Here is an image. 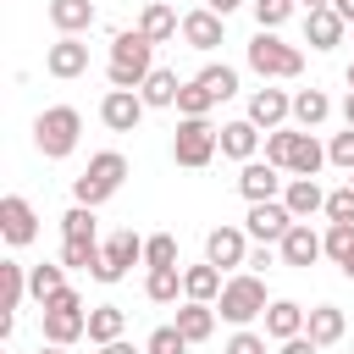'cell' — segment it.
<instances>
[{"label": "cell", "mask_w": 354, "mask_h": 354, "mask_svg": "<svg viewBox=\"0 0 354 354\" xmlns=\"http://www.w3.org/2000/svg\"><path fill=\"white\" fill-rule=\"evenodd\" d=\"M149 72H155V44H149L138 28H122V33L111 39V61H105L111 88H144Z\"/></svg>", "instance_id": "obj_1"}, {"label": "cell", "mask_w": 354, "mask_h": 354, "mask_svg": "<svg viewBox=\"0 0 354 354\" xmlns=\"http://www.w3.org/2000/svg\"><path fill=\"white\" fill-rule=\"evenodd\" d=\"M122 183H127V155L122 149H100V155H88L83 177H72V199L88 205V210H100Z\"/></svg>", "instance_id": "obj_2"}, {"label": "cell", "mask_w": 354, "mask_h": 354, "mask_svg": "<svg viewBox=\"0 0 354 354\" xmlns=\"http://www.w3.org/2000/svg\"><path fill=\"white\" fill-rule=\"evenodd\" d=\"M77 138H83L77 105H44V111L33 116V144H39L44 160H66V155L77 149Z\"/></svg>", "instance_id": "obj_3"}, {"label": "cell", "mask_w": 354, "mask_h": 354, "mask_svg": "<svg viewBox=\"0 0 354 354\" xmlns=\"http://www.w3.org/2000/svg\"><path fill=\"white\" fill-rule=\"evenodd\" d=\"M266 310H271V299H266V277H260V271L227 277V288H221V299H216V315H221L227 326H249V321H260Z\"/></svg>", "instance_id": "obj_4"}, {"label": "cell", "mask_w": 354, "mask_h": 354, "mask_svg": "<svg viewBox=\"0 0 354 354\" xmlns=\"http://www.w3.org/2000/svg\"><path fill=\"white\" fill-rule=\"evenodd\" d=\"M39 321H44V343H55V348H72L77 337H88V310H83L77 288H61L55 299H44Z\"/></svg>", "instance_id": "obj_5"}, {"label": "cell", "mask_w": 354, "mask_h": 354, "mask_svg": "<svg viewBox=\"0 0 354 354\" xmlns=\"http://www.w3.org/2000/svg\"><path fill=\"white\" fill-rule=\"evenodd\" d=\"M216 149H221V127H210V116H183L177 122V133H171V160L177 166L199 171V166L216 160Z\"/></svg>", "instance_id": "obj_6"}, {"label": "cell", "mask_w": 354, "mask_h": 354, "mask_svg": "<svg viewBox=\"0 0 354 354\" xmlns=\"http://www.w3.org/2000/svg\"><path fill=\"white\" fill-rule=\"evenodd\" d=\"M243 61H249V72H260L266 83H271V77H299V72H304V50H299V44H282L277 33H254L249 50H243Z\"/></svg>", "instance_id": "obj_7"}, {"label": "cell", "mask_w": 354, "mask_h": 354, "mask_svg": "<svg viewBox=\"0 0 354 354\" xmlns=\"http://www.w3.org/2000/svg\"><path fill=\"white\" fill-rule=\"evenodd\" d=\"M144 260V238L133 232V227H122V232H111L105 243H100V266H94V282H122L133 266Z\"/></svg>", "instance_id": "obj_8"}, {"label": "cell", "mask_w": 354, "mask_h": 354, "mask_svg": "<svg viewBox=\"0 0 354 354\" xmlns=\"http://www.w3.org/2000/svg\"><path fill=\"white\" fill-rule=\"evenodd\" d=\"M144 94L138 88H105V100H100V122L111 127V133H138V122H144Z\"/></svg>", "instance_id": "obj_9"}, {"label": "cell", "mask_w": 354, "mask_h": 354, "mask_svg": "<svg viewBox=\"0 0 354 354\" xmlns=\"http://www.w3.org/2000/svg\"><path fill=\"white\" fill-rule=\"evenodd\" d=\"M288 227H293V210H288L282 199L249 205V216H243V232H249L254 243H282V238H288Z\"/></svg>", "instance_id": "obj_10"}, {"label": "cell", "mask_w": 354, "mask_h": 354, "mask_svg": "<svg viewBox=\"0 0 354 354\" xmlns=\"http://www.w3.org/2000/svg\"><path fill=\"white\" fill-rule=\"evenodd\" d=\"M205 260H210L216 271L249 266V232H243V227H210V232H205Z\"/></svg>", "instance_id": "obj_11"}, {"label": "cell", "mask_w": 354, "mask_h": 354, "mask_svg": "<svg viewBox=\"0 0 354 354\" xmlns=\"http://www.w3.org/2000/svg\"><path fill=\"white\" fill-rule=\"evenodd\" d=\"M0 232H6L11 249H22V243L39 238V216H33V205H28L22 194H6V199H0Z\"/></svg>", "instance_id": "obj_12"}, {"label": "cell", "mask_w": 354, "mask_h": 354, "mask_svg": "<svg viewBox=\"0 0 354 354\" xmlns=\"http://www.w3.org/2000/svg\"><path fill=\"white\" fill-rule=\"evenodd\" d=\"M288 116H293V94L288 88H254L249 94V122L254 127L277 133V127H288Z\"/></svg>", "instance_id": "obj_13"}, {"label": "cell", "mask_w": 354, "mask_h": 354, "mask_svg": "<svg viewBox=\"0 0 354 354\" xmlns=\"http://www.w3.org/2000/svg\"><path fill=\"white\" fill-rule=\"evenodd\" d=\"M282 171L271 166V160H249L243 171H238V194L249 199V205H266V199H282Z\"/></svg>", "instance_id": "obj_14"}, {"label": "cell", "mask_w": 354, "mask_h": 354, "mask_svg": "<svg viewBox=\"0 0 354 354\" xmlns=\"http://www.w3.org/2000/svg\"><path fill=\"white\" fill-rule=\"evenodd\" d=\"M277 254H282V266H299V271H304V266H315V260L326 254V243H321V232H315L310 221H293L288 238L277 243Z\"/></svg>", "instance_id": "obj_15"}, {"label": "cell", "mask_w": 354, "mask_h": 354, "mask_svg": "<svg viewBox=\"0 0 354 354\" xmlns=\"http://www.w3.org/2000/svg\"><path fill=\"white\" fill-rule=\"evenodd\" d=\"M44 72L61 77V83H66V77H83V72H88V44H83V39H55V44L44 50Z\"/></svg>", "instance_id": "obj_16"}, {"label": "cell", "mask_w": 354, "mask_h": 354, "mask_svg": "<svg viewBox=\"0 0 354 354\" xmlns=\"http://www.w3.org/2000/svg\"><path fill=\"white\" fill-rule=\"evenodd\" d=\"M221 155H227V160H238V166L260 160V127H254L249 116H238V122H221Z\"/></svg>", "instance_id": "obj_17"}, {"label": "cell", "mask_w": 354, "mask_h": 354, "mask_svg": "<svg viewBox=\"0 0 354 354\" xmlns=\"http://www.w3.org/2000/svg\"><path fill=\"white\" fill-rule=\"evenodd\" d=\"M44 11H50V22H55V33H61V39H83V33L94 28V17H100V11H94V0H50Z\"/></svg>", "instance_id": "obj_18"}, {"label": "cell", "mask_w": 354, "mask_h": 354, "mask_svg": "<svg viewBox=\"0 0 354 354\" xmlns=\"http://www.w3.org/2000/svg\"><path fill=\"white\" fill-rule=\"evenodd\" d=\"M138 33H144L149 44H166V39L183 33V17L171 11V0H149V6L138 11Z\"/></svg>", "instance_id": "obj_19"}, {"label": "cell", "mask_w": 354, "mask_h": 354, "mask_svg": "<svg viewBox=\"0 0 354 354\" xmlns=\"http://www.w3.org/2000/svg\"><path fill=\"white\" fill-rule=\"evenodd\" d=\"M282 205L293 210V221H310L315 210H326V188H321L315 177H288V188H282Z\"/></svg>", "instance_id": "obj_20"}, {"label": "cell", "mask_w": 354, "mask_h": 354, "mask_svg": "<svg viewBox=\"0 0 354 354\" xmlns=\"http://www.w3.org/2000/svg\"><path fill=\"white\" fill-rule=\"evenodd\" d=\"M304 321H310L304 304H293V299H271V310H266V337H271V343H288V337L304 332Z\"/></svg>", "instance_id": "obj_21"}, {"label": "cell", "mask_w": 354, "mask_h": 354, "mask_svg": "<svg viewBox=\"0 0 354 354\" xmlns=\"http://www.w3.org/2000/svg\"><path fill=\"white\" fill-rule=\"evenodd\" d=\"M343 332H348V315H343L337 304H315V310H310V321H304V337H310L315 348L343 343Z\"/></svg>", "instance_id": "obj_22"}, {"label": "cell", "mask_w": 354, "mask_h": 354, "mask_svg": "<svg viewBox=\"0 0 354 354\" xmlns=\"http://www.w3.org/2000/svg\"><path fill=\"white\" fill-rule=\"evenodd\" d=\"M221 22H227V17H216L210 6L188 11V17H183V44H188V50H216V44H221Z\"/></svg>", "instance_id": "obj_23"}, {"label": "cell", "mask_w": 354, "mask_h": 354, "mask_svg": "<svg viewBox=\"0 0 354 354\" xmlns=\"http://www.w3.org/2000/svg\"><path fill=\"white\" fill-rule=\"evenodd\" d=\"M343 28H348V22H343L332 6H326V11H304V44H310V50H337V44H343Z\"/></svg>", "instance_id": "obj_24"}, {"label": "cell", "mask_w": 354, "mask_h": 354, "mask_svg": "<svg viewBox=\"0 0 354 354\" xmlns=\"http://www.w3.org/2000/svg\"><path fill=\"white\" fill-rule=\"evenodd\" d=\"M221 288H227V277H221L210 260L183 271V299H194V304H216V299H221Z\"/></svg>", "instance_id": "obj_25"}, {"label": "cell", "mask_w": 354, "mask_h": 354, "mask_svg": "<svg viewBox=\"0 0 354 354\" xmlns=\"http://www.w3.org/2000/svg\"><path fill=\"white\" fill-rule=\"evenodd\" d=\"M122 332H127V310L122 304H94L88 310V343H122Z\"/></svg>", "instance_id": "obj_26"}, {"label": "cell", "mask_w": 354, "mask_h": 354, "mask_svg": "<svg viewBox=\"0 0 354 354\" xmlns=\"http://www.w3.org/2000/svg\"><path fill=\"white\" fill-rule=\"evenodd\" d=\"M188 343H205L210 332H216V304H194V299H183V310H177V321H171Z\"/></svg>", "instance_id": "obj_27"}, {"label": "cell", "mask_w": 354, "mask_h": 354, "mask_svg": "<svg viewBox=\"0 0 354 354\" xmlns=\"http://www.w3.org/2000/svg\"><path fill=\"white\" fill-rule=\"evenodd\" d=\"M144 105L149 111H166V105H177V94H183V83H177V72H166V66H155L149 77H144Z\"/></svg>", "instance_id": "obj_28"}, {"label": "cell", "mask_w": 354, "mask_h": 354, "mask_svg": "<svg viewBox=\"0 0 354 354\" xmlns=\"http://www.w3.org/2000/svg\"><path fill=\"white\" fill-rule=\"evenodd\" d=\"M194 83H199V88H205V94H210L216 105L238 94V72H232L227 61H210V66H199V77H194Z\"/></svg>", "instance_id": "obj_29"}, {"label": "cell", "mask_w": 354, "mask_h": 354, "mask_svg": "<svg viewBox=\"0 0 354 354\" xmlns=\"http://www.w3.org/2000/svg\"><path fill=\"white\" fill-rule=\"evenodd\" d=\"M326 116H332L326 88H299V94H293V122H299V127H321Z\"/></svg>", "instance_id": "obj_30"}, {"label": "cell", "mask_w": 354, "mask_h": 354, "mask_svg": "<svg viewBox=\"0 0 354 354\" xmlns=\"http://www.w3.org/2000/svg\"><path fill=\"white\" fill-rule=\"evenodd\" d=\"M326 166V144H315V133H299V144H293V160H288V171L293 177H315Z\"/></svg>", "instance_id": "obj_31"}, {"label": "cell", "mask_w": 354, "mask_h": 354, "mask_svg": "<svg viewBox=\"0 0 354 354\" xmlns=\"http://www.w3.org/2000/svg\"><path fill=\"white\" fill-rule=\"evenodd\" d=\"M61 266L94 277V266H100V238H61Z\"/></svg>", "instance_id": "obj_32"}, {"label": "cell", "mask_w": 354, "mask_h": 354, "mask_svg": "<svg viewBox=\"0 0 354 354\" xmlns=\"http://www.w3.org/2000/svg\"><path fill=\"white\" fill-rule=\"evenodd\" d=\"M61 288H66V266H61V260H55V266H50V260H44V266H28V293H33L39 304L55 299Z\"/></svg>", "instance_id": "obj_33"}, {"label": "cell", "mask_w": 354, "mask_h": 354, "mask_svg": "<svg viewBox=\"0 0 354 354\" xmlns=\"http://www.w3.org/2000/svg\"><path fill=\"white\" fill-rule=\"evenodd\" d=\"M177 293H183V271L177 266H160V271L144 277V299L149 304H177Z\"/></svg>", "instance_id": "obj_34"}, {"label": "cell", "mask_w": 354, "mask_h": 354, "mask_svg": "<svg viewBox=\"0 0 354 354\" xmlns=\"http://www.w3.org/2000/svg\"><path fill=\"white\" fill-rule=\"evenodd\" d=\"M28 293V266L22 260H0V310H17Z\"/></svg>", "instance_id": "obj_35"}, {"label": "cell", "mask_w": 354, "mask_h": 354, "mask_svg": "<svg viewBox=\"0 0 354 354\" xmlns=\"http://www.w3.org/2000/svg\"><path fill=\"white\" fill-rule=\"evenodd\" d=\"M321 243H326V260L348 266V260H354V221H326Z\"/></svg>", "instance_id": "obj_36"}, {"label": "cell", "mask_w": 354, "mask_h": 354, "mask_svg": "<svg viewBox=\"0 0 354 354\" xmlns=\"http://www.w3.org/2000/svg\"><path fill=\"white\" fill-rule=\"evenodd\" d=\"M293 6H299V0H249V11H254V22H260V33H277V28L293 17Z\"/></svg>", "instance_id": "obj_37"}, {"label": "cell", "mask_w": 354, "mask_h": 354, "mask_svg": "<svg viewBox=\"0 0 354 354\" xmlns=\"http://www.w3.org/2000/svg\"><path fill=\"white\" fill-rule=\"evenodd\" d=\"M293 144H299V127H277V133H266V160H271L277 171H288Z\"/></svg>", "instance_id": "obj_38"}, {"label": "cell", "mask_w": 354, "mask_h": 354, "mask_svg": "<svg viewBox=\"0 0 354 354\" xmlns=\"http://www.w3.org/2000/svg\"><path fill=\"white\" fill-rule=\"evenodd\" d=\"M144 266H149V271H160V266H177V238H171V232H155V238H144Z\"/></svg>", "instance_id": "obj_39"}, {"label": "cell", "mask_w": 354, "mask_h": 354, "mask_svg": "<svg viewBox=\"0 0 354 354\" xmlns=\"http://www.w3.org/2000/svg\"><path fill=\"white\" fill-rule=\"evenodd\" d=\"M61 238H100V232H94V210H88V205H72V210L61 216Z\"/></svg>", "instance_id": "obj_40"}, {"label": "cell", "mask_w": 354, "mask_h": 354, "mask_svg": "<svg viewBox=\"0 0 354 354\" xmlns=\"http://www.w3.org/2000/svg\"><path fill=\"white\" fill-rule=\"evenodd\" d=\"M144 354H188V337L177 326H155L149 343H144Z\"/></svg>", "instance_id": "obj_41"}, {"label": "cell", "mask_w": 354, "mask_h": 354, "mask_svg": "<svg viewBox=\"0 0 354 354\" xmlns=\"http://www.w3.org/2000/svg\"><path fill=\"white\" fill-rule=\"evenodd\" d=\"M210 105H216V100H210L199 83H183V94H177V111H183V116H210Z\"/></svg>", "instance_id": "obj_42"}, {"label": "cell", "mask_w": 354, "mask_h": 354, "mask_svg": "<svg viewBox=\"0 0 354 354\" xmlns=\"http://www.w3.org/2000/svg\"><path fill=\"white\" fill-rule=\"evenodd\" d=\"M326 221H354V188L348 183L326 194Z\"/></svg>", "instance_id": "obj_43"}, {"label": "cell", "mask_w": 354, "mask_h": 354, "mask_svg": "<svg viewBox=\"0 0 354 354\" xmlns=\"http://www.w3.org/2000/svg\"><path fill=\"white\" fill-rule=\"evenodd\" d=\"M326 160H332V166H343V171H354V127H348V133H332Z\"/></svg>", "instance_id": "obj_44"}, {"label": "cell", "mask_w": 354, "mask_h": 354, "mask_svg": "<svg viewBox=\"0 0 354 354\" xmlns=\"http://www.w3.org/2000/svg\"><path fill=\"white\" fill-rule=\"evenodd\" d=\"M221 354H266V332H249V326H238L232 337H227V348Z\"/></svg>", "instance_id": "obj_45"}, {"label": "cell", "mask_w": 354, "mask_h": 354, "mask_svg": "<svg viewBox=\"0 0 354 354\" xmlns=\"http://www.w3.org/2000/svg\"><path fill=\"white\" fill-rule=\"evenodd\" d=\"M277 354H321V348H315V343H310V337H304V332H299V337H288V343H282V348H277Z\"/></svg>", "instance_id": "obj_46"}, {"label": "cell", "mask_w": 354, "mask_h": 354, "mask_svg": "<svg viewBox=\"0 0 354 354\" xmlns=\"http://www.w3.org/2000/svg\"><path fill=\"white\" fill-rule=\"evenodd\" d=\"M205 6H210V11H216V17H232V11H238V6H243V0H205Z\"/></svg>", "instance_id": "obj_47"}, {"label": "cell", "mask_w": 354, "mask_h": 354, "mask_svg": "<svg viewBox=\"0 0 354 354\" xmlns=\"http://www.w3.org/2000/svg\"><path fill=\"white\" fill-rule=\"evenodd\" d=\"M332 11H337V17L348 22V28H354V0H332Z\"/></svg>", "instance_id": "obj_48"}, {"label": "cell", "mask_w": 354, "mask_h": 354, "mask_svg": "<svg viewBox=\"0 0 354 354\" xmlns=\"http://www.w3.org/2000/svg\"><path fill=\"white\" fill-rule=\"evenodd\" d=\"M100 354H144V348H133V343H105Z\"/></svg>", "instance_id": "obj_49"}, {"label": "cell", "mask_w": 354, "mask_h": 354, "mask_svg": "<svg viewBox=\"0 0 354 354\" xmlns=\"http://www.w3.org/2000/svg\"><path fill=\"white\" fill-rule=\"evenodd\" d=\"M343 122H348V127H354V88H348V94H343Z\"/></svg>", "instance_id": "obj_50"}, {"label": "cell", "mask_w": 354, "mask_h": 354, "mask_svg": "<svg viewBox=\"0 0 354 354\" xmlns=\"http://www.w3.org/2000/svg\"><path fill=\"white\" fill-rule=\"evenodd\" d=\"M299 6H304V11H326L332 0H299Z\"/></svg>", "instance_id": "obj_51"}, {"label": "cell", "mask_w": 354, "mask_h": 354, "mask_svg": "<svg viewBox=\"0 0 354 354\" xmlns=\"http://www.w3.org/2000/svg\"><path fill=\"white\" fill-rule=\"evenodd\" d=\"M39 354H66V348H55V343H44V348H39Z\"/></svg>", "instance_id": "obj_52"}, {"label": "cell", "mask_w": 354, "mask_h": 354, "mask_svg": "<svg viewBox=\"0 0 354 354\" xmlns=\"http://www.w3.org/2000/svg\"><path fill=\"white\" fill-rule=\"evenodd\" d=\"M343 77H348V88H354V61H348V72H343Z\"/></svg>", "instance_id": "obj_53"}, {"label": "cell", "mask_w": 354, "mask_h": 354, "mask_svg": "<svg viewBox=\"0 0 354 354\" xmlns=\"http://www.w3.org/2000/svg\"><path fill=\"white\" fill-rule=\"evenodd\" d=\"M343 277H354V260H348V266H343Z\"/></svg>", "instance_id": "obj_54"}, {"label": "cell", "mask_w": 354, "mask_h": 354, "mask_svg": "<svg viewBox=\"0 0 354 354\" xmlns=\"http://www.w3.org/2000/svg\"><path fill=\"white\" fill-rule=\"evenodd\" d=\"M348 188H354V171H348Z\"/></svg>", "instance_id": "obj_55"}, {"label": "cell", "mask_w": 354, "mask_h": 354, "mask_svg": "<svg viewBox=\"0 0 354 354\" xmlns=\"http://www.w3.org/2000/svg\"><path fill=\"white\" fill-rule=\"evenodd\" d=\"M348 354H354V348H348Z\"/></svg>", "instance_id": "obj_56"}]
</instances>
